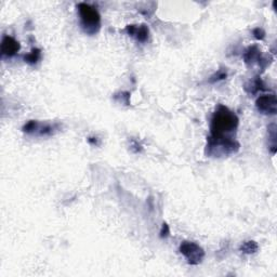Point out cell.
<instances>
[{
	"instance_id": "4fadbf2b",
	"label": "cell",
	"mask_w": 277,
	"mask_h": 277,
	"mask_svg": "<svg viewBox=\"0 0 277 277\" xmlns=\"http://www.w3.org/2000/svg\"><path fill=\"white\" fill-rule=\"evenodd\" d=\"M226 77H228V73H226L225 71H218L214 75H212V76L210 77V79H209V82L210 83H214V82H218L220 80H224L226 79Z\"/></svg>"
},
{
	"instance_id": "5b68a950",
	"label": "cell",
	"mask_w": 277,
	"mask_h": 277,
	"mask_svg": "<svg viewBox=\"0 0 277 277\" xmlns=\"http://www.w3.org/2000/svg\"><path fill=\"white\" fill-rule=\"evenodd\" d=\"M242 58H244V62L246 63L247 66H254L255 64H258L262 71H264L266 69V66L270 64V61L262 55L261 50H260L258 45H253L248 47L245 50L244 54H242Z\"/></svg>"
},
{
	"instance_id": "8fae6325",
	"label": "cell",
	"mask_w": 277,
	"mask_h": 277,
	"mask_svg": "<svg viewBox=\"0 0 277 277\" xmlns=\"http://www.w3.org/2000/svg\"><path fill=\"white\" fill-rule=\"evenodd\" d=\"M40 57H41V50L38 48H33L32 51L28 54L24 55V61L30 65H34L38 63Z\"/></svg>"
},
{
	"instance_id": "ba28073f",
	"label": "cell",
	"mask_w": 277,
	"mask_h": 277,
	"mask_svg": "<svg viewBox=\"0 0 277 277\" xmlns=\"http://www.w3.org/2000/svg\"><path fill=\"white\" fill-rule=\"evenodd\" d=\"M21 45L11 36H4L2 41V53L5 56L12 57L20 51Z\"/></svg>"
},
{
	"instance_id": "277c9868",
	"label": "cell",
	"mask_w": 277,
	"mask_h": 277,
	"mask_svg": "<svg viewBox=\"0 0 277 277\" xmlns=\"http://www.w3.org/2000/svg\"><path fill=\"white\" fill-rule=\"evenodd\" d=\"M180 253L186 257L188 263L191 265H198L205 258V251L194 241H183L180 245Z\"/></svg>"
},
{
	"instance_id": "8992f818",
	"label": "cell",
	"mask_w": 277,
	"mask_h": 277,
	"mask_svg": "<svg viewBox=\"0 0 277 277\" xmlns=\"http://www.w3.org/2000/svg\"><path fill=\"white\" fill-rule=\"evenodd\" d=\"M256 107L263 115H275L277 113V100L274 94L260 96L256 100Z\"/></svg>"
},
{
	"instance_id": "6da1fadb",
	"label": "cell",
	"mask_w": 277,
	"mask_h": 277,
	"mask_svg": "<svg viewBox=\"0 0 277 277\" xmlns=\"http://www.w3.org/2000/svg\"><path fill=\"white\" fill-rule=\"evenodd\" d=\"M239 119L237 115L224 105H219L211 118L210 136L212 138L226 139L234 138L233 134L237 131Z\"/></svg>"
},
{
	"instance_id": "30bf717a",
	"label": "cell",
	"mask_w": 277,
	"mask_h": 277,
	"mask_svg": "<svg viewBox=\"0 0 277 277\" xmlns=\"http://www.w3.org/2000/svg\"><path fill=\"white\" fill-rule=\"evenodd\" d=\"M259 249V246L257 242L255 240H248V241H245L242 242L239 250L241 251L242 254H246V255H253V254H256L257 251Z\"/></svg>"
},
{
	"instance_id": "7a4b0ae2",
	"label": "cell",
	"mask_w": 277,
	"mask_h": 277,
	"mask_svg": "<svg viewBox=\"0 0 277 277\" xmlns=\"http://www.w3.org/2000/svg\"><path fill=\"white\" fill-rule=\"evenodd\" d=\"M240 148V144L234 138H207V145L205 153L209 157H226L236 154Z\"/></svg>"
},
{
	"instance_id": "7c38bea8",
	"label": "cell",
	"mask_w": 277,
	"mask_h": 277,
	"mask_svg": "<svg viewBox=\"0 0 277 277\" xmlns=\"http://www.w3.org/2000/svg\"><path fill=\"white\" fill-rule=\"evenodd\" d=\"M38 126H39V122L37 120H29L28 122L25 124L23 126V132L27 133V134H34L36 133L37 129H38Z\"/></svg>"
},
{
	"instance_id": "52a82bcc",
	"label": "cell",
	"mask_w": 277,
	"mask_h": 277,
	"mask_svg": "<svg viewBox=\"0 0 277 277\" xmlns=\"http://www.w3.org/2000/svg\"><path fill=\"white\" fill-rule=\"evenodd\" d=\"M125 30L128 35L136 38L139 43H146L148 39L149 29L145 24H141V25L131 24V25H128V26H126Z\"/></svg>"
},
{
	"instance_id": "5bb4252c",
	"label": "cell",
	"mask_w": 277,
	"mask_h": 277,
	"mask_svg": "<svg viewBox=\"0 0 277 277\" xmlns=\"http://www.w3.org/2000/svg\"><path fill=\"white\" fill-rule=\"evenodd\" d=\"M253 34H254V36L257 40H263L265 38V32L263 28L261 27H257L253 30Z\"/></svg>"
},
{
	"instance_id": "3957f363",
	"label": "cell",
	"mask_w": 277,
	"mask_h": 277,
	"mask_svg": "<svg viewBox=\"0 0 277 277\" xmlns=\"http://www.w3.org/2000/svg\"><path fill=\"white\" fill-rule=\"evenodd\" d=\"M80 16L81 27L88 35H95L101 28V16L96 8L88 4L80 3L77 5Z\"/></svg>"
},
{
	"instance_id": "9c48e42d",
	"label": "cell",
	"mask_w": 277,
	"mask_h": 277,
	"mask_svg": "<svg viewBox=\"0 0 277 277\" xmlns=\"http://www.w3.org/2000/svg\"><path fill=\"white\" fill-rule=\"evenodd\" d=\"M244 89L247 94L254 96V95H257L258 92H260V91L265 90V85H264V82L262 81L261 77L256 76L245 83Z\"/></svg>"
},
{
	"instance_id": "9a60e30c",
	"label": "cell",
	"mask_w": 277,
	"mask_h": 277,
	"mask_svg": "<svg viewBox=\"0 0 277 277\" xmlns=\"http://www.w3.org/2000/svg\"><path fill=\"white\" fill-rule=\"evenodd\" d=\"M159 234H161V235H159V236H161V238H167L168 236H169L170 228H169V225H168L166 222L163 223L162 230H161V233H159Z\"/></svg>"
}]
</instances>
